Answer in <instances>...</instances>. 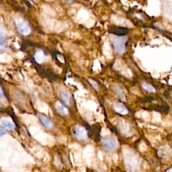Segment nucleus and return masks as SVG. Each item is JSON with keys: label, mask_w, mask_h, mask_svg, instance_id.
Masks as SVG:
<instances>
[{"label": "nucleus", "mask_w": 172, "mask_h": 172, "mask_svg": "<svg viewBox=\"0 0 172 172\" xmlns=\"http://www.w3.org/2000/svg\"><path fill=\"white\" fill-rule=\"evenodd\" d=\"M123 158L126 169L130 172L137 171L140 166V159L134 154L131 149L123 147Z\"/></svg>", "instance_id": "1"}, {"label": "nucleus", "mask_w": 172, "mask_h": 172, "mask_svg": "<svg viewBox=\"0 0 172 172\" xmlns=\"http://www.w3.org/2000/svg\"><path fill=\"white\" fill-rule=\"evenodd\" d=\"M112 44L116 53L119 55H122L126 51L127 39L125 36H116L112 40Z\"/></svg>", "instance_id": "2"}, {"label": "nucleus", "mask_w": 172, "mask_h": 172, "mask_svg": "<svg viewBox=\"0 0 172 172\" xmlns=\"http://www.w3.org/2000/svg\"><path fill=\"white\" fill-rule=\"evenodd\" d=\"M16 26L18 31L22 35L28 36L31 33V28L27 22L22 18H18L16 20Z\"/></svg>", "instance_id": "3"}, {"label": "nucleus", "mask_w": 172, "mask_h": 172, "mask_svg": "<svg viewBox=\"0 0 172 172\" xmlns=\"http://www.w3.org/2000/svg\"><path fill=\"white\" fill-rule=\"evenodd\" d=\"M73 135L78 141H84L88 139V132L85 127L76 125L73 128Z\"/></svg>", "instance_id": "4"}, {"label": "nucleus", "mask_w": 172, "mask_h": 172, "mask_svg": "<svg viewBox=\"0 0 172 172\" xmlns=\"http://www.w3.org/2000/svg\"><path fill=\"white\" fill-rule=\"evenodd\" d=\"M60 98L67 106H72L73 104V99L72 94L68 90L65 89H61L59 92Z\"/></svg>", "instance_id": "5"}, {"label": "nucleus", "mask_w": 172, "mask_h": 172, "mask_svg": "<svg viewBox=\"0 0 172 172\" xmlns=\"http://www.w3.org/2000/svg\"><path fill=\"white\" fill-rule=\"evenodd\" d=\"M158 155L160 158L169 159L172 157V150L168 145H163L158 149Z\"/></svg>", "instance_id": "6"}, {"label": "nucleus", "mask_w": 172, "mask_h": 172, "mask_svg": "<svg viewBox=\"0 0 172 172\" xmlns=\"http://www.w3.org/2000/svg\"><path fill=\"white\" fill-rule=\"evenodd\" d=\"M103 147L108 151H114L117 149L118 143L116 140L113 139H104L102 141Z\"/></svg>", "instance_id": "7"}, {"label": "nucleus", "mask_w": 172, "mask_h": 172, "mask_svg": "<svg viewBox=\"0 0 172 172\" xmlns=\"http://www.w3.org/2000/svg\"><path fill=\"white\" fill-rule=\"evenodd\" d=\"M109 32L117 36H125L129 33V30L125 27H112L110 28Z\"/></svg>", "instance_id": "8"}, {"label": "nucleus", "mask_w": 172, "mask_h": 172, "mask_svg": "<svg viewBox=\"0 0 172 172\" xmlns=\"http://www.w3.org/2000/svg\"><path fill=\"white\" fill-rule=\"evenodd\" d=\"M118 129L120 132H121L123 135L129 136L130 134V125L128 122H125V121H121L119 122Z\"/></svg>", "instance_id": "9"}, {"label": "nucleus", "mask_w": 172, "mask_h": 172, "mask_svg": "<svg viewBox=\"0 0 172 172\" xmlns=\"http://www.w3.org/2000/svg\"><path fill=\"white\" fill-rule=\"evenodd\" d=\"M38 116L41 123H42V125L44 126V128L47 129V130H50L53 128V122H52V121L47 117L42 114H39Z\"/></svg>", "instance_id": "10"}, {"label": "nucleus", "mask_w": 172, "mask_h": 172, "mask_svg": "<svg viewBox=\"0 0 172 172\" xmlns=\"http://www.w3.org/2000/svg\"><path fill=\"white\" fill-rule=\"evenodd\" d=\"M55 110L57 113L61 116H63V117H65V116H67V114H69V112L68 110H67V108L63 105V104L57 101V102H56L55 104Z\"/></svg>", "instance_id": "11"}, {"label": "nucleus", "mask_w": 172, "mask_h": 172, "mask_svg": "<svg viewBox=\"0 0 172 172\" xmlns=\"http://www.w3.org/2000/svg\"><path fill=\"white\" fill-rule=\"evenodd\" d=\"M113 109L114 110L120 114H126L127 113H129V110L127 108H126V106L124 105V104L122 103H116L114 104L113 106Z\"/></svg>", "instance_id": "12"}, {"label": "nucleus", "mask_w": 172, "mask_h": 172, "mask_svg": "<svg viewBox=\"0 0 172 172\" xmlns=\"http://www.w3.org/2000/svg\"><path fill=\"white\" fill-rule=\"evenodd\" d=\"M113 90L116 94H117V96L122 101L126 100V97L125 95L124 91H123V89L121 87H120L119 85H114L113 87Z\"/></svg>", "instance_id": "13"}, {"label": "nucleus", "mask_w": 172, "mask_h": 172, "mask_svg": "<svg viewBox=\"0 0 172 172\" xmlns=\"http://www.w3.org/2000/svg\"><path fill=\"white\" fill-rule=\"evenodd\" d=\"M35 59L39 63H43L44 61V59H45V55H44L43 51L41 50L37 51L35 55Z\"/></svg>", "instance_id": "14"}, {"label": "nucleus", "mask_w": 172, "mask_h": 172, "mask_svg": "<svg viewBox=\"0 0 172 172\" xmlns=\"http://www.w3.org/2000/svg\"><path fill=\"white\" fill-rule=\"evenodd\" d=\"M141 87L143 88L144 90L146 92H147L149 93H153L155 92V89L153 86L151 84H149L147 82H143V83L141 84Z\"/></svg>", "instance_id": "15"}, {"label": "nucleus", "mask_w": 172, "mask_h": 172, "mask_svg": "<svg viewBox=\"0 0 172 172\" xmlns=\"http://www.w3.org/2000/svg\"><path fill=\"white\" fill-rule=\"evenodd\" d=\"M1 124L3 127H4V128L7 129V130H12L14 128V125L13 123L9 121H7V120H6V119H2Z\"/></svg>", "instance_id": "16"}, {"label": "nucleus", "mask_w": 172, "mask_h": 172, "mask_svg": "<svg viewBox=\"0 0 172 172\" xmlns=\"http://www.w3.org/2000/svg\"><path fill=\"white\" fill-rule=\"evenodd\" d=\"M12 61V57L9 55L7 54H2L0 55V61L6 63Z\"/></svg>", "instance_id": "17"}, {"label": "nucleus", "mask_w": 172, "mask_h": 172, "mask_svg": "<svg viewBox=\"0 0 172 172\" xmlns=\"http://www.w3.org/2000/svg\"><path fill=\"white\" fill-rule=\"evenodd\" d=\"M88 82L89 84H90V85L92 86V88L94 89L95 90H96V91L99 90V85L95 80H93L92 79H89Z\"/></svg>", "instance_id": "18"}, {"label": "nucleus", "mask_w": 172, "mask_h": 172, "mask_svg": "<svg viewBox=\"0 0 172 172\" xmlns=\"http://www.w3.org/2000/svg\"><path fill=\"white\" fill-rule=\"evenodd\" d=\"M44 10L45 11V12L46 13H48V14H51V15H55V12H54V11L52 10L51 7H49L48 6H44Z\"/></svg>", "instance_id": "19"}, {"label": "nucleus", "mask_w": 172, "mask_h": 172, "mask_svg": "<svg viewBox=\"0 0 172 172\" xmlns=\"http://www.w3.org/2000/svg\"><path fill=\"white\" fill-rule=\"evenodd\" d=\"M139 150L141 152H145L147 150V146L143 142H142V143L139 145Z\"/></svg>", "instance_id": "20"}, {"label": "nucleus", "mask_w": 172, "mask_h": 172, "mask_svg": "<svg viewBox=\"0 0 172 172\" xmlns=\"http://www.w3.org/2000/svg\"><path fill=\"white\" fill-rule=\"evenodd\" d=\"M153 121L155 122H160L161 121V117H160V114L158 113H155L153 114Z\"/></svg>", "instance_id": "21"}, {"label": "nucleus", "mask_w": 172, "mask_h": 172, "mask_svg": "<svg viewBox=\"0 0 172 172\" xmlns=\"http://www.w3.org/2000/svg\"><path fill=\"white\" fill-rule=\"evenodd\" d=\"M5 43V38L4 36H3V33L0 31V47L3 46L4 44Z\"/></svg>", "instance_id": "22"}, {"label": "nucleus", "mask_w": 172, "mask_h": 172, "mask_svg": "<svg viewBox=\"0 0 172 172\" xmlns=\"http://www.w3.org/2000/svg\"><path fill=\"white\" fill-rule=\"evenodd\" d=\"M110 134V131L107 129H103L102 130V135L106 136V135H109Z\"/></svg>", "instance_id": "23"}, {"label": "nucleus", "mask_w": 172, "mask_h": 172, "mask_svg": "<svg viewBox=\"0 0 172 172\" xmlns=\"http://www.w3.org/2000/svg\"><path fill=\"white\" fill-rule=\"evenodd\" d=\"M142 117H143V118L145 120H148V118H149V114H148L147 113H144L143 114V116H142Z\"/></svg>", "instance_id": "24"}, {"label": "nucleus", "mask_w": 172, "mask_h": 172, "mask_svg": "<svg viewBox=\"0 0 172 172\" xmlns=\"http://www.w3.org/2000/svg\"><path fill=\"white\" fill-rule=\"evenodd\" d=\"M63 2H64L65 3H67V4H72L73 3V0H62Z\"/></svg>", "instance_id": "25"}, {"label": "nucleus", "mask_w": 172, "mask_h": 172, "mask_svg": "<svg viewBox=\"0 0 172 172\" xmlns=\"http://www.w3.org/2000/svg\"><path fill=\"white\" fill-rule=\"evenodd\" d=\"M5 133H5V130L0 128V137H3V135H4Z\"/></svg>", "instance_id": "26"}, {"label": "nucleus", "mask_w": 172, "mask_h": 172, "mask_svg": "<svg viewBox=\"0 0 172 172\" xmlns=\"http://www.w3.org/2000/svg\"><path fill=\"white\" fill-rule=\"evenodd\" d=\"M58 59L60 61H61V63H65V59H63V57H62V56H60V55H58V57H57Z\"/></svg>", "instance_id": "27"}, {"label": "nucleus", "mask_w": 172, "mask_h": 172, "mask_svg": "<svg viewBox=\"0 0 172 172\" xmlns=\"http://www.w3.org/2000/svg\"><path fill=\"white\" fill-rule=\"evenodd\" d=\"M113 160H114V163H117V162H118V155L117 154L114 155V156H113Z\"/></svg>", "instance_id": "28"}, {"label": "nucleus", "mask_w": 172, "mask_h": 172, "mask_svg": "<svg viewBox=\"0 0 172 172\" xmlns=\"http://www.w3.org/2000/svg\"><path fill=\"white\" fill-rule=\"evenodd\" d=\"M3 96V91L1 86H0V98H2Z\"/></svg>", "instance_id": "29"}, {"label": "nucleus", "mask_w": 172, "mask_h": 172, "mask_svg": "<svg viewBox=\"0 0 172 172\" xmlns=\"http://www.w3.org/2000/svg\"><path fill=\"white\" fill-rule=\"evenodd\" d=\"M99 158H100V159H103L102 155V153H101L100 152H99Z\"/></svg>", "instance_id": "30"}, {"label": "nucleus", "mask_w": 172, "mask_h": 172, "mask_svg": "<svg viewBox=\"0 0 172 172\" xmlns=\"http://www.w3.org/2000/svg\"><path fill=\"white\" fill-rule=\"evenodd\" d=\"M166 172H172V168H170V169H169L168 170H167Z\"/></svg>", "instance_id": "31"}]
</instances>
